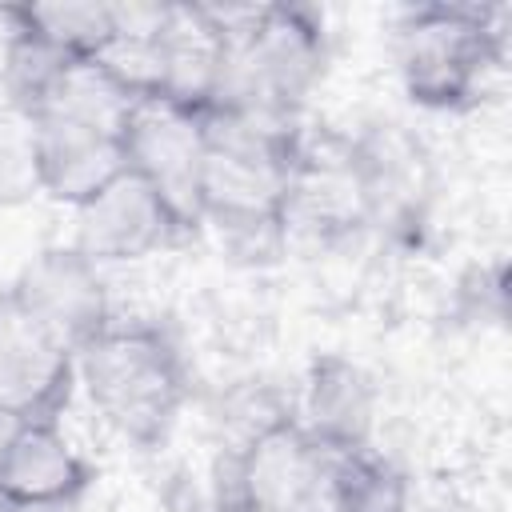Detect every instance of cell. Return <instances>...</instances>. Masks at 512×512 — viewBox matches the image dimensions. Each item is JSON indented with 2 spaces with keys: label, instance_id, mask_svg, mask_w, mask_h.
<instances>
[{
  "label": "cell",
  "instance_id": "cell-1",
  "mask_svg": "<svg viewBox=\"0 0 512 512\" xmlns=\"http://www.w3.org/2000/svg\"><path fill=\"white\" fill-rule=\"evenodd\" d=\"M304 124L272 116H204L200 216L220 228L228 248L244 260H276L288 244L284 200Z\"/></svg>",
  "mask_w": 512,
  "mask_h": 512
},
{
  "label": "cell",
  "instance_id": "cell-2",
  "mask_svg": "<svg viewBox=\"0 0 512 512\" xmlns=\"http://www.w3.org/2000/svg\"><path fill=\"white\" fill-rule=\"evenodd\" d=\"M228 32L220 92L208 112L300 120L328 72V28L308 4H212Z\"/></svg>",
  "mask_w": 512,
  "mask_h": 512
},
{
  "label": "cell",
  "instance_id": "cell-3",
  "mask_svg": "<svg viewBox=\"0 0 512 512\" xmlns=\"http://www.w3.org/2000/svg\"><path fill=\"white\" fill-rule=\"evenodd\" d=\"M76 384L100 420L136 448H160L192 392L180 344L152 320H112L76 356Z\"/></svg>",
  "mask_w": 512,
  "mask_h": 512
},
{
  "label": "cell",
  "instance_id": "cell-4",
  "mask_svg": "<svg viewBox=\"0 0 512 512\" xmlns=\"http://www.w3.org/2000/svg\"><path fill=\"white\" fill-rule=\"evenodd\" d=\"M504 8L496 4H412L392 28L404 96L428 112H468L484 100L504 64Z\"/></svg>",
  "mask_w": 512,
  "mask_h": 512
},
{
  "label": "cell",
  "instance_id": "cell-5",
  "mask_svg": "<svg viewBox=\"0 0 512 512\" xmlns=\"http://www.w3.org/2000/svg\"><path fill=\"white\" fill-rule=\"evenodd\" d=\"M324 480L328 452L292 416L232 452H216L208 500L212 512H316Z\"/></svg>",
  "mask_w": 512,
  "mask_h": 512
},
{
  "label": "cell",
  "instance_id": "cell-6",
  "mask_svg": "<svg viewBox=\"0 0 512 512\" xmlns=\"http://www.w3.org/2000/svg\"><path fill=\"white\" fill-rule=\"evenodd\" d=\"M288 236L300 232L320 244H340L372 228V188L352 136L340 132H300L288 200Z\"/></svg>",
  "mask_w": 512,
  "mask_h": 512
},
{
  "label": "cell",
  "instance_id": "cell-7",
  "mask_svg": "<svg viewBox=\"0 0 512 512\" xmlns=\"http://www.w3.org/2000/svg\"><path fill=\"white\" fill-rule=\"evenodd\" d=\"M4 292L20 316L32 320L72 360L116 320L104 272L72 244L40 248Z\"/></svg>",
  "mask_w": 512,
  "mask_h": 512
},
{
  "label": "cell",
  "instance_id": "cell-8",
  "mask_svg": "<svg viewBox=\"0 0 512 512\" xmlns=\"http://www.w3.org/2000/svg\"><path fill=\"white\" fill-rule=\"evenodd\" d=\"M124 148H128V168L140 172L160 192V200L180 220V228L196 236L204 228L200 216V168L208 148L204 116L144 96L132 108Z\"/></svg>",
  "mask_w": 512,
  "mask_h": 512
},
{
  "label": "cell",
  "instance_id": "cell-9",
  "mask_svg": "<svg viewBox=\"0 0 512 512\" xmlns=\"http://www.w3.org/2000/svg\"><path fill=\"white\" fill-rule=\"evenodd\" d=\"M192 240L180 220L168 212L160 192L132 168H124L112 184H104L92 200L76 208V236L72 248L88 256L96 268L132 264L160 248Z\"/></svg>",
  "mask_w": 512,
  "mask_h": 512
},
{
  "label": "cell",
  "instance_id": "cell-10",
  "mask_svg": "<svg viewBox=\"0 0 512 512\" xmlns=\"http://www.w3.org/2000/svg\"><path fill=\"white\" fill-rule=\"evenodd\" d=\"M96 480L60 420H24L0 456V512H72Z\"/></svg>",
  "mask_w": 512,
  "mask_h": 512
},
{
  "label": "cell",
  "instance_id": "cell-11",
  "mask_svg": "<svg viewBox=\"0 0 512 512\" xmlns=\"http://www.w3.org/2000/svg\"><path fill=\"white\" fill-rule=\"evenodd\" d=\"M152 56H156V100L208 116L228 60V32L216 8L164 4L152 32Z\"/></svg>",
  "mask_w": 512,
  "mask_h": 512
},
{
  "label": "cell",
  "instance_id": "cell-12",
  "mask_svg": "<svg viewBox=\"0 0 512 512\" xmlns=\"http://www.w3.org/2000/svg\"><path fill=\"white\" fill-rule=\"evenodd\" d=\"M76 392V360L60 352L0 288V412L60 420Z\"/></svg>",
  "mask_w": 512,
  "mask_h": 512
},
{
  "label": "cell",
  "instance_id": "cell-13",
  "mask_svg": "<svg viewBox=\"0 0 512 512\" xmlns=\"http://www.w3.org/2000/svg\"><path fill=\"white\" fill-rule=\"evenodd\" d=\"M296 420L328 456L372 448V424H376L372 376L340 352H316L308 360L296 396Z\"/></svg>",
  "mask_w": 512,
  "mask_h": 512
},
{
  "label": "cell",
  "instance_id": "cell-14",
  "mask_svg": "<svg viewBox=\"0 0 512 512\" xmlns=\"http://www.w3.org/2000/svg\"><path fill=\"white\" fill-rule=\"evenodd\" d=\"M40 156V196L80 208L128 168L124 132H108L68 116H32Z\"/></svg>",
  "mask_w": 512,
  "mask_h": 512
},
{
  "label": "cell",
  "instance_id": "cell-15",
  "mask_svg": "<svg viewBox=\"0 0 512 512\" xmlns=\"http://www.w3.org/2000/svg\"><path fill=\"white\" fill-rule=\"evenodd\" d=\"M328 512H408V476L376 448L328 456L324 480Z\"/></svg>",
  "mask_w": 512,
  "mask_h": 512
},
{
  "label": "cell",
  "instance_id": "cell-16",
  "mask_svg": "<svg viewBox=\"0 0 512 512\" xmlns=\"http://www.w3.org/2000/svg\"><path fill=\"white\" fill-rule=\"evenodd\" d=\"M4 16L72 60H100L116 40V4H12Z\"/></svg>",
  "mask_w": 512,
  "mask_h": 512
},
{
  "label": "cell",
  "instance_id": "cell-17",
  "mask_svg": "<svg viewBox=\"0 0 512 512\" xmlns=\"http://www.w3.org/2000/svg\"><path fill=\"white\" fill-rule=\"evenodd\" d=\"M0 20L8 24V36H4V60H0V88H4V100L24 108L32 116V108L52 92V84L60 80V72L72 64V56H64L60 48H52L48 40L16 28L4 8H0Z\"/></svg>",
  "mask_w": 512,
  "mask_h": 512
},
{
  "label": "cell",
  "instance_id": "cell-18",
  "mask_svg": "<svg viewBox=\"0 0 512 512\" xmlns=\"http://www.w3.org/2000/svg\"><path fill=\"white\" fill-rule=\"evenodd\" d=\"M296 416V400L284 396L268 380H236L228 392H220V404L212 412L216 420V452H232L260 432L276 428L280 420Z\"/></svg>",
  "mask_w": 512,
  "mask_h": 512
},
{
  "label": "cell",
  "instance_id": "cell-19",
  "mask_svg": "<svg viewBox=\"0 0 512 512\" xmlns=\"http://www.w3.org/2000/svg\"><path fill=\"white\" fill-rule=\"evenodd\" d=\"M40 196L36 124L24 108L0 100V208H16Z\"/></svg>",
  "mask_w": 512,
  "mask_h": 512
},
{
  "label": "cell",
  "instance_id": "cell-20",
  "mask_svg": "<svg viewBox=\"0 0 512 512\" xmlns=\"http://www.w3.org/2000/svg\"><path fill=\"white\" fill-rule=\"evenodd\" d=\"M508 276L504 264H480L460 280V300L468 304V316L476 320H504V300H508Z\"/></svg>",
  "mask_w": 512,
  "mask_h": 512
},
{
  "label": "cell",
  "instance_id": "cell-21",
  "mask_svg": "<svg viewBox=\"0 0 512 512\" xmlns=\"http://www.w3.org/2000/svg\"><path fill=\"white\" fill-rule=\"evenodd\" d=\"M24 420H16V416H4L0 412V456H4V448H8V440H12V432L20 428Z\"/></svg>",
  "mask_w": 512,
  "mask_h": 512
}]
</instances>
